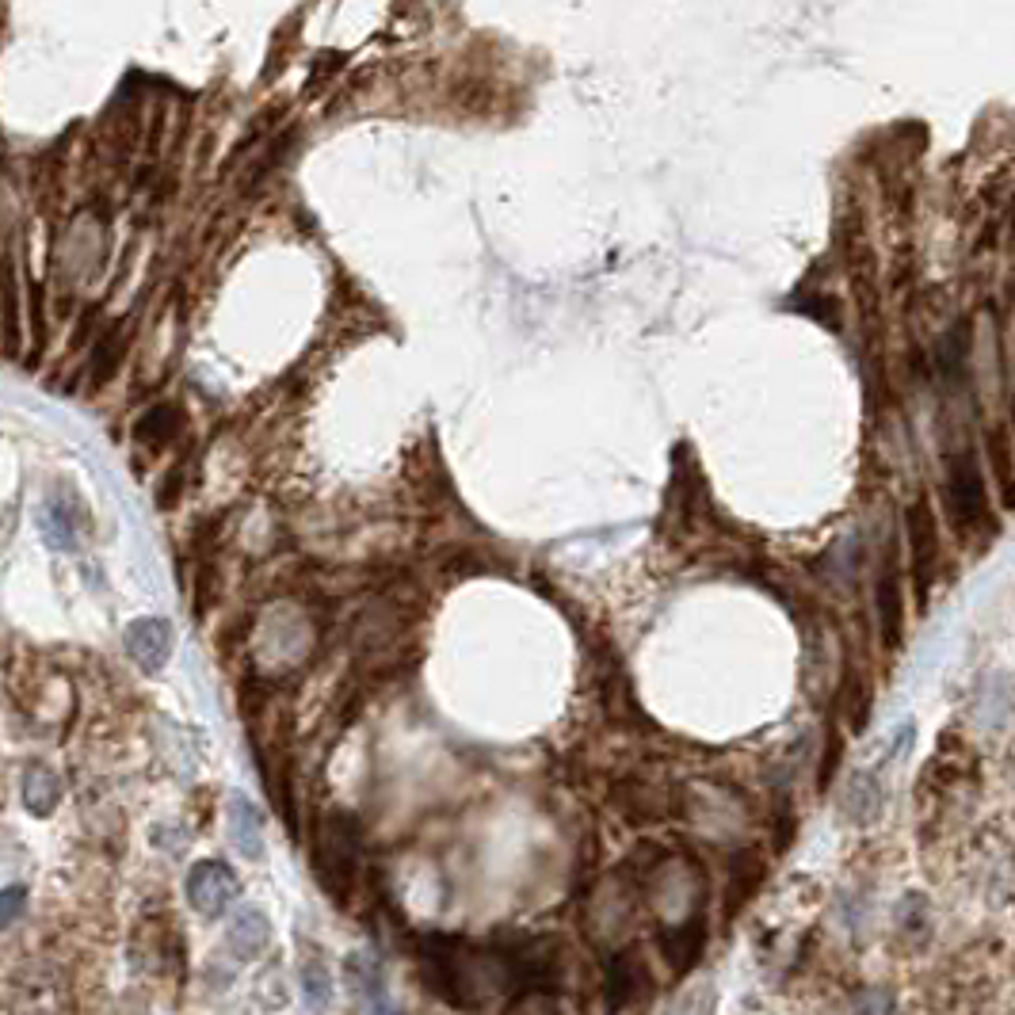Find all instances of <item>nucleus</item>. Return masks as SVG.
Wrapping results in <instances>:
<instances>
[{
    "instance_id": "f257e3e1",
    "label": "nucleus",
    "mask_w": 1015,
    "mask_h": 1015,
    "mask_svg": "<svg viewBox=\"0 0 1015 1015\" xmlns=\"http://www.w3.org/2000/svg\"><path fill=\"white\" fill-rule=\"evenodd\" d=\"M355 863H360V832L344 813H332L313 840V875L329 889V897L344 901L355 886Z\"/></svg>"
},
{
    "instance_id": "f03ea898",
    "label": "nucleus",
    "mask_w": 1015,
    "mask_h": 1015,
    "mask_svg": "<svg viewBox=\"0 0 1015 1015\" xmlns=\"http://www.w3.org/2000/svg\"><path fill=\"white\" fill-rule=\"evenodd\" d=\"M951 515L959 531H977L989 520L985 473L973 455H959L951 466Z\"/></svg>"
},
{
    "instance_id": "7ed1b4c3",
    "label": "nucleus",
    "mask_w": 1015,
    "mask_h": 1015,
    "mask_svg": "<svg viewBox=\"0 0 1015 1015\" xmlns=\"http://www.w3.org/2000/svg\"><path fill=\"white\" fill-rule=\"evenodd\" d=\"M905 531H909V557H912V588H917V603H928L931 580H936V520H931L928 501H912L905 512Z\"/></svg>"
},
{
    "instance_id": "20e7f679",
    "label": "nucleus",
    "mask_w": 1015,
    "mask_h": 1015,
    "mask_svg": "<svg viewBox=\"0 0 1015 1015\" xmlns=\"http://www.w3.org/2000/svg\"><path fill=\"white\" fill-rule=\"evenodd\" d=\"M649 989H653V973H649V962L642 959V951L622 947V951H615L611 959L603 962V996L611 1012L630 1008L634 1001H642Z\"/></svg>"
},
{
    "instance_id": "39448f33",
    "label": "nucleus",
    "mask_w": 1015,
    "mask_h": 1015,
    "mask_svg": "<svg viewBox=\"0 0 1015 1015\" xmlns=\"http://www.w3.org/2000/svg\"><path fill=\"white\" fill-rule=\"evenodd\" d=\"M237 894H241V882L226 867V863L206 859V863H195V867H191V875H188V901H191V909H195L199 917H211V920L222 917V912H226L229 905L237 901Z\"/></svg>"
},
{
    "instance_id": "423d86ee",
    "label": "nucleus",
    "mask_w": 1015,
    "mask_h": 1015,
    "mask_svg": "<svg viewBox=\"0 0 1015 1015\" xmlns=\"http://www.w3.org/2000/svg\"><path fill=\"white\" fill-rule=\"evenodd\" d=\"M656 943H661V954L669 959L672 970L687 973L698 959H703L706 920L687 917V920H676V923H661V928H656Z\"/></svg>"
},
{
    "instance_id": "0eeeda50",
    "label": "nucleus",
    "mask_w": 1015,
    "mask_h": 1015,
    "mask_svg": "<svg viewBox=\"0 0 1015 1015\" xmlns=\"http://www.w3.org/2000/svg\"><path fill=\"white\" fill-rule=\"evenodd\" d=\"M875 607H878L882 645H886V649L901 645V634H905V600H901V577H897L894 557H889V562L878 569V580H875Z\"/></svg>"
},
{
    "instance_id": "6e6552de",
    "label": "nucleus",
    "mask_w": 1015,
    "mask_h": 1015,
    "mask_svg": "<svg viewBox=\"0 0 1015 1015\" xmlns=\"http://www.w3.org/2000/svg\"><path fill=\"white\" fill-rule=\"evenodd\" d=\"M226 943L237 959H256L260 951H268L271 943V923L264 909H241L226 928Z\"/></svg>"
},
{
    "instance_id": "1a4fd4ad",
    "label": "nucleus",
    "mask_w": 1015,
    "mask_h": 1015,
    "mask_svg": "<svg viewBox=\"0 0 1015 1015\" xmlns=\"http://www.w3.org/2000/svg\"><path fill=\"white\" fill-rule=\"evenodd\" d=\"M897 943L905 954H920L931 943V905L928 897L909 894L897 905Z\"/></svg>"
},
{
    "instance_id": "9d476101",
    "label": "nucleus",
    "mask_w": 1015,
    "mask_h": 1015,
    "mask_svg": "<svg viewBox=\"0 0 1015 1015\" xmlns=\"http://www.w3.org/2000/svg\"><path fill=\"white\" fill-rule=\"evenodd\" d=\"M763 882V859L756 852H740L734 859V867H729V886H726V920H734L740 909H745L748 901H752V894L760 889Z\"/></svg>"
},
{
    "instance_id": "9b49d317",
    "label": "nucleus",
    "mask_w": 1015,
    "mask_h": 1015,
    "mask_svg": "<svg viewBox=\"0 0 1015 1015\" xmlns=\"http://www.w3.org/2000/svg\"><path fill=\"white\" fill-rule=\"evenodd\" d=\"M302 996H306V1008L324 1015L332 1004V973L324 966L321 954H310V959H302Z\"/></svg>"
},
{
    "instance_id": "f8f14e48",
    "label": "nucleus",
    "mask_w": 1015,
    "mask_h": 1015,
    "mask_svg": "<svg viewBox=\"0 0 1015 1015\" xmlns=\"http://www.w3.org/2000/svg\"><path fill=\"white\" fill-rule=\"evenodd\" d=\"M233 844L248 855V859H260L264 855V840H260V818L245 798H233Z\"/></svg>"
},
{
    "instance_id": "ddd939ff",
    "label": "nucleus",
    "mask_w": 1015,
    "mask_h": 1015,
    "mask_svg": "<svg viewBox=\"0 0 1015 1015\" xmlns=\"http://www.w3.org/2000/svg\"><path fill=\"white\" fill-rule=\"evenodd\" d=\"M180 424L184 420H180V413L172 409V405H157L153 413H146L138 420V439L149 447H164L180 431Z\"/></svg>"
},
{
    "instance_id": "4468645a",
    "label": "nucleus",
    "mask_w": 1015,
    "mask_h": 1015,
    "mask_svg": "<svg viewBox=\"0 0 1015 1015\" xmlns=\"http://www.w3.org/2000/svg\"><path fill=\"white\" fill-rule=\"evenodd\" d=\"M344 973H348V981H352V989L360 996H367V1001H382V970H378V962L371 959V954H348V962H344Z\"/></svg>"
},
{
    "instance_id": "2eb2a0df",
    "label": "nucleus",
    "mask_w": 1015,
    "mask_h": 1015,
    "mask_svg": "<svg viewBox=\"0 0 1015 1015\" xmlns=\"http://www.w3.org/2000/svg\"><path fill=\"white\" fill-rule=\"evenodd\" d=\"M989 459H993V466H996V481H1001L1004 504H1012V439H1008V428H996L993 436H989Z\"/></svg>"
},
{
    "instance_id": "dca6fc26",
    "label": "nucleus",
    "mask_w": 1015,
    "mask_h": 1015,
    "mask_svg": "<svg viewBox=\"0 0 1015 1015\" xmlns=\"http://www.w3.org/2000/svg\"><path fill=\"white\" fill-rule=\"evenodd\" d=\"M122 352H127V332H122V324H119V329L107 332V336L99 340V348H96V382L111 378L115 367L122 363Z\"/></svg>"
},
{
    "instance_id": "f3484780",
    "label": "nucleus",
    "mask_w": 1015,
    "mask_h": 1015,
    "mask_svg": "<svg viewBox=\"0 0 1015 1015\" xmlns=\"http://www.w3.org/2000/svg\"><path fill=\"white\" fill-rule=\"evenodd\" d=\"M894 1004H897L894 989L867 985L852 996V1008H847V1015H894Z\"/></svg>"
},
{
    "instance_id": "a211bd4d",
    "label": "nucleus",
    "mask_w": 1015,
    "mask_h": 1015,
    "mask_svg": "<svg viewBox=\"0 0 1015 1015\" xmlns=\"http://www.w3.org/2000/svg\"><path fill=\"white\" fill-rule=\"evenodd\" d=\"M844 698V710H847V726H852V734H859V729H867L870 722V692L863 684H847V692L840 695Z\"/></svg>"
},
{
    "instance_id": "6ab92c4d",
    "label": "nucleus",
    "mask_w": 1015,
    "mask_h": 1015,
    "mask_svg": "<svg viewBox=\"0 0 1015 1015\" xmlns=\"http://www.w3.org/2000/svg\"><path fill=\"white\" fill-rule=\"evenodd\" d=\"M23 905H28V889L23 886H8L0 889V928H8V923H15V917L23 912Z\"/></svg>"
},
{
    "instance_id": "aec40b11",
    "label": "nucleus",
    "mask_w": 1015,
    "mask_h": 1015,
    "mask_svg": "<svg viewBox=\"0 0 1015 1015\" xmlns=\"http://www.w3.org/2000/svg\"><path fill=\"white\" fill-rule=\"evenodd\" d=\"M0 287H4V313H8V352H15L20 336H15V295H12V268L0 264Z\"/></svg>"
},
{
    "instance_id": "412c9836",
    "label": "nucleus",
    "mask_w": 1015,
    "mask_h": 1015,
    "mask_svg": "<svg viewBox=\"0 0 1015 1015\" xmlns=\"http://www.w3.org/2000/svg\"><path fill=\"white\" fill-rule=\"evenodd\" d=\"M367 1015H405V1012L394 1008V1004H389L386 996H382V1001H371V1012H367Z\"/></svg>"
}]
</instances>
